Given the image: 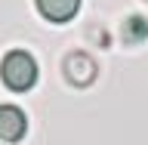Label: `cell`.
Wrapping results in <instances>:
<instances>
[{"mask_svg": "<svg viewBox=\"0 0 148 145\" xmlns=\"http://www.w3.org/2000/svg\"><path fill=\"white\" fill-rule=\"evenodd\" d=\"M0 77L12 93H28L37 83V62L25 49H9L0 62Z\"/></svg>", "mask_w": 148, "mask_h": 145, "instance_id": "6da1fadb", "label": "cell"}, {"mask_svg": "<svg viewBox=\"0 0 148 145\" xmlns=\"http://www.w3.org/2000/svg\"><path fill=\"white\" fill-rule=\"evenodd\" d=\"M96 74H99V68L92 62V56L71 53L65 59V77H68V83H74V87H90V83L96 80Z\"/></svg>", "mask_w": 148, "mask_h": 145, "instance_id": "7a4b0ae2", "label": "cell"}, {"mask_svg": "<svg viewBox=\"0 0 148 145\" xmlns=\"http://www.w3.org/2000/svg\"><path fill=\"white\" fill-rule=\"evenodd\" d=\"M28 133V118L18 105H0V139L3 142H18Z\"/></svg>", "mask_w": 148, "mask_h": 145, "instance_id": "3957f363", "label": "cell"}, {"mask_svg": "<svg viewBox=\"0 0 148 145\" xmlns=\"http://www.w3.org/2000/svg\"><path fill=\"white\" fill-rule=\"evenodd\" d=\"M77 9H80V0H37V12L53 25L71 22L77 16Z\"/></svg>", "mask_w": 148, "mask_h": 145, "instance_id": "277c9868", "label": "cell"}, {"mask_svg": "<svg viewBox=\"0 0 148 145\" xmlns=\"http://www.w3.org/2000/svg\"><path fill=\"white\" fill-rule=\"evenodd\" d=\"M145 37H148V22L142 16H130L123 22V40L127 43H142Z\"/></svg>", "mask_w": 148, "mask_h": 145, "instance_id": "5b68a950", "label": "cell"}]
</instances>
